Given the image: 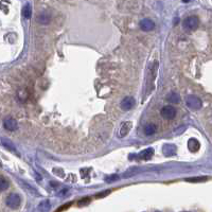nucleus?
Returning <instances> with one entry per match:
<instances>
[{
  "label": "nucleus",
  "instance_id": "1",
  "mask_svg": "<svg viewBox=\"0 0 212 212\" xmlns=\"http://www.w3.org/2000/svg\"><path fill=\"white\" fill-rule=\"evenodd\" d=\"M199 25V20L196 16H190V17H187L185 20H183V29L187 31H194L198 28Z\"/></svg>",
  "mask_w": 212,
  "mask_h": 212
},
{
  "label": "nucleus",
  "instance_id": "2",
  "mask_svg": "<svg viewBox=\"0 0 212 212\" xmlns=\"http://www.w3.org/2000/svg\"><path fill=\"white\" fill-rule=\"evenodd\" d=\"M6 204L9 208L11 209H17L19 208L20 204H21V197L16 193H12L9 195L6 199Z\"/></svg>",
  "mask_w": 212,
  "mask_h": 212
},
{
  "label": "nucleus",
  "instance_id": "3",
  "mask_svg": "<svg viewBox=\"0 0 212 212\" xmlns=\"http://www.w3.org/2000/svg\"><path fill=\"white\" fill-rule=\"evenodd\" d=\"M186 104L192 110H198L202 106L201 99L197 98L196 96H188L187 99H186Z\"/></svg>",
  "mask_w": 212,
  "mask_h": 212
},
{
  "label": "nucleus",
  "instance_id": "4",
  "mask_svg": "<svg viewBox=\"0 0 212 212\" xmlns=\"http://www.w3.org/2000/svg\"><path fill=\"white\" fill-rule=\"evenodd\" d=\"M160 114L164 119H166V120H172V119L175 118V116H176V109H175V107L170 106V105L164 106L163 108L161 109Z\"/></svg>",
  "mask_w": 212,
  "mask_h": 212
},
{
  "label": "nucleus",
  "instance_id": "5",
  "mask_svg": "<svg viewBox=\"0 0 212 212\" xmlns=\"http://www.w3.org/2000/svg\"><path fill=\"white\" fill-rule=\"evenodd\" d=\"M134 105H135V99H134V98H132V97L124 98V99H123L122 101H121V103H120L121 109H122V110H125V111L130 110V109L134 107Z\"/></svg>",
  "mask_w": 212,
  "mask_h": 212
},
{
  "label": "nucleus",
  "instance_id": "6",
  "mask_svg": "<svg viewBox=\"0 0 212 212\" xmlns=\"http://www.w3.org/2000/svg\"><path fill=\"white\" fill-rule=\"evenodd\" d=\"M140 28H141L142 31L144 32H149V31L154 30L155 28V23L153 20H151L150 18H144L140 21Z\"/></svg>",
  "mask_w": 212,
  "mask_h": 212
},
{
  "label": "nucleus",
  "instance_id": "7",
  "mask_svg": "<svg viewBox=\"0 0 212 212\" xmlns=\"http://www.w3.org/2000/svg\"><path fill=\"white\" fill-rule=\"evenodd\" d=\"M3 125H4V128L8 130H10V132H14V130H16L18 128V124H17V121L15 120V119L13 118H8L4 120L3 122Z\"/></svg>",
  "mask_w": 212,
  "mask_h": 212
},
{
  "label": "nucleus",
  "instance_id": "8",
  "mask_svg": "<svg viewBox=\"0 0 212 212\" xmlns=\"http://www.w3.org/2000/svg\"><path fill=\"white\" fill-rule=\"evenodd\" d=\"M132 127H133V122H130V121H126V122H124L122 125H121L120 130H119V133H120L119 136H120V137H124V136H126L128 133L130 132Z\"/></svg>",
  "mask_w": 212,
  "mask_h": 212
},
{
  "label": "nucleus",
  "instance_id": "9",
  "mask_svg": "<svg viewBox=\"0 0 212 212\" xmlns=\"http://www.w3.org/2000/svg\"><path fill=\"white\" fill-rule=\"evenodd\" d=\"M154 155V149L153 147H147V149L143 150L141 153L139 154V157L143 160H149L153 157Z\"/></svg>",
  "mask_w": 212,
  "mask_h": 212
},
{
  "label": "nucleus",
  "instance_id": "10",
  "mask_svg": "<svg viewBox=\"0 0 212 212\" xmlns=\"http://www.w3.org/2000/svg\"><path fill=\"white\" fill-rule=\"evenodd\" d=\"M188 147H189V150L191 152H197L199 150V147H201V144H199L198 140L192 138V139H190L188 141Z\"/></svg>",
  "mask_w": 212,
  "mask_h": 212
},
{
  "label": "nucleus",
  "instance_id": "11",
  "mask_svg": "<svg viewBox=\"0 0 212 212\" xmlns=\"http://www.w3.org/2000/svg\"><path fill=\"white\" fill-rule=\"evenodd\" d=\"M176 153V146L173 144H164L163 145V154L166 156H173Z\"/></svg>",
  "mask_w": 212,
  "mask_h": 212
},
{
  "label": "nucleus",
  "instance_id": "12",
  "mask_svg": "<svg viewBox=\"0 0 212 212\" xmlns=\"http://www.w3.org/2000/svg\"><path fill=\"white\" fill-rule=\"evenodd\" d=\"M166 100H168L170 103L177 104L180 102V97H179V94H176V92H171V94H169L168 96H166Z\"/></svg>",
  "mask_w": 212,
  "mask_h": 212
},
{
  "label": "nucleus",
  "instance_id": "13",
  "mask_svg": "<svg viewBox=\"0 0 212 212\" xmlns=\"http://www.w3.org/2000/svg\"><path fill=\"white\" fill-rule=\"evenodd\" d=\"M37 21L42 25H47L50 22V15L47 13H42L37 16Z\"/></svg>",
  "mask_w": 212,
  "mask_h": 212
},
{
  "label": "nucleus",
  "instance_id": "14",
  "mask_svg": "<svg viewBox=\"0 0 212 212\" xmlns=\"http://www.w3.org/2000/svg\"><path fill=\"white\" fill-rule=\"evenodd\" d=\"M156 130H157V127L154 124H146L144 126L143 132L146 136H152L156 133Z\"/></svg>",
  "mask_w": 212,
  "mask_h": 212
},
{
  "label": "nucleus",
  "instance_id": "15",
  "mask_svg": "<svg viewBox=\"0 0 212 212\" xmlns=\"http://www.w3.org/2000/svg\"><path fill=\"white\" fill-rule=\"evenodd\" d=\"M51 208V205H50L49 201H42L38 205V210L40 212H48Z\"/></svg>",
  "mask_w": 212,
  "mask_h": 212
},
{
  "label": "nucleus",
  "instance_id": "16",
  "mask_svg": "<svg viewBox=\"0 0 212 212\" xmlns=\"http://www.w3.org/2000/svg\"><path fill=\"white\" fill-rule=\"evenodd\" d=\"M1 144L3 145L4 147H6V149L9 150V151H12V152H16V147L15 145H14L10 140L8 139H1Z\"/></svg>",
  "mask_w": 212,
  "mask_h": 212
},
{
  "label": "nucleus",
  "instance_id": "17",
  "mask_svg": "<svg viewBox=\"0 0 212 212\" xmlns=\"http://www.w3.org/2000/svg\"><path fill=\"white\" fill-rule=\"evenodd\" d=\"M22 15L25 18H27V19H29L31 18V15H32V9H31V6L29 3H27L25 6H23L22 9Z\"/></svg>",
  "mask_w": 212,
  "mask_h": 212
},
{
  "label": "nucleus",
  "instance_id": "18",
  "mask_svg": "<svg viewBox=\"0 0 212 212\" xmlns=\"http://www.w3.org/2000/svg\"><path fill=\"white\" fill-rule=\"evenodd\" d=\"M9 182L3 177H0V191H4L9 188Z\"/></svg>",
  "mask_w": 212,
  "mask_h": 212
},
{
  "label": "nucleus",
  "instance_id": "19",
  "mask_svg": "<svg viewBox=\"0 0 212 212\" xmlns=\"http://www.w3.org/2000/svg\"><path fill=\"white\" fill-rule=\"evenodd\" d=\"M207 177H192V178H187L186 182H206Z\"/></svg>",
  "mask_w": 212,
  "mask_h": 212
},
{
  "label": "nucleus",
  "instance_id": "20",
  "mask_svg": "<svg viewBox=\"0 0 212 212\" xmlns=\"http://www.w3.org/2000/svg\"><path fill=\"white\" fill-rule=\"evenodd\" d=\"M90 197H85V198L81 199L80 202H78V206H86V205L90 204Z\"/></svg>",
  "mask_w": 212,
  "mask_h": 212
},
{
  "label": "nucleus",
  "instance_id": "21",
  "mask_svg": "<svg viewBox=\"0 0 212 212\" xmlns=\"http://www.w3.org/2000/svg\"><path fill=\"white\" fill-rule=\"evenodd\" d=\"M71 206V202H68V204H66V205H64V206H62V207H59V208L56 210L55 212H62V211H64V210H66V209H68L69 207Z\"/></svg>",
  "mask_w": 212,
  "mask_h": 212
},
{
  "label": "nucleus",
  "instance_id": "22",
  "mask_svg": "<svg viewBox=\"0 0 212 212\" xmlns=\"http://www.w3.org/2000/svg\"><path fill=\"white\" fill-rule=\"evenodd\" d=\"M109 193H110V191H109V190H106V191H103L102 193H99V194H97L96 197H97V198H101V197H104V196H106V195H108Z\"/></svg>",
  "mask_w": 212,
  "mask_h": 212
},
{
  "label": "nucleus",
  "instance_id": "23",
  "mask_svg": "<svg viewBox=\"0 0 212 212\" xmlns=\"http://www.w3.org/2000/svg\"><path fill=\"white\" fill-rule=\"evenodd\" d=\"M118 178L119 177L117 175H113V176H110V177H106L105 180H106L107 182H114V180H117Z\"/></svg>",
  "mask_w": 212,
  "mask_h": 212
},
{
  "label": "nucleus",
  "instance_id": "24",
  "mask_svg": "<svg viewBox=\"0 0 212 212\" xmlns=\"http://www.w3.org/2000/svg\"><path fill=\"white\" fill-rule=\"evenodd\" d=\"M182 1H183V2H188L189 0H182Z\"/></svg>",
  "mask_w": 212,
  "mask_h": 212
}]
</instances>
